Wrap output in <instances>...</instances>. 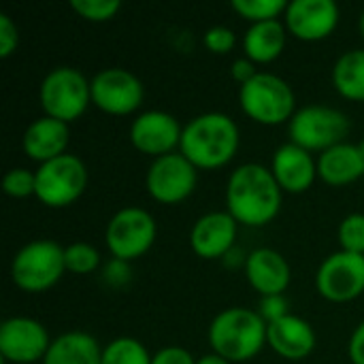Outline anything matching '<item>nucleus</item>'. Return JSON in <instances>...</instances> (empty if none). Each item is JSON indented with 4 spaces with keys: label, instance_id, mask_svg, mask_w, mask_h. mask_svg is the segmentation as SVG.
Wrapping results in <instances>:
<instances>
[{
    "label": "nucleus",
    "instance_id": "nucleus-23",
    "mask_svg": "<svg viewBox=\"0 0 364 364\" xmlns=\"http://www.w3.org/2000/svg\"><path fill=\"white\" fill-rule=\"evenodd\" d=\"M286 36L288 30L279 19L252 23L243 36L245 58H250L254 64H269L277 60L286 47Z\"/></svg>",
    "mask_w": 364,
    "mask_h": 364
},
{
    "label": "nucleus",
    "instance_id": "nucleus-35",
    "mask_svg": "<svg viewBox=\"0 0 364 364\" xmlns=\"http://www.w3.org/2000/svg\"><path fill=\"white\" fill-rule=\"evenodd\" d=\"M230 73H232V79H235L239 85H245L247 81H252V79L258 75V70H256V64H254L250 58L235 60V62H232V68H230Z\"/></svg>",
    "mask_w": 364,
    "mask_h": 364
},
{
    "label": "nucleus",
    "instance_id": "nucleus-28",
    "mask_svg": "<svg viewBox=\"0 0 364 364\" xmlns=\"http://www.w3.org/2000/svg\"><path fill=\"white\" fill-rule=\"evenodd\" d=\"M339 245L343 252L364 256V213H350L339 226Z\"/></svg>",
    "mask_w": 364,
    "mask_h": 364
},
{
    "label": "nucleus",
    "instance_id": "nucleus-26",
    "mask_svg": "<svg viewBox=\"0 0 364 364\" xmlns=\"http://www.w3.org/2000/svg\"><path fill=\"white\" fill-rule=\"evenodd\" d=\"M232 9L252 23L273 21L286 13V0H232Z\"/></svg>",
    "mask_w": 364,
    "mask_h": 364
},
{
    "label": "nucleus",
    "instance_id": "nucleus-34",
    "mask_svg": "<svg viewBox=\"0 0 364 364\" xmlns=\"http://www.w3.org/2000/svg\"><path fill=\"white\" fill-rule=\"evenodd\" d=\"M151 364H196L194 356L183 348H162L154 354Z\"/></svg>",
    "mask_w": 364,
    "mask_h": 364
},
{
    "label": "nucleus",
    "instance_id": "nucleus-31",
    "mask_svg": "<svg viewBox=\"0 0 364 364\" xmlns=\"http://www.w3.org/2000/svg\"><path fill=\"white\" fill-rule=\"evenodd\" d=\"M205 47L211 51V53H218V55H226L235 49L237 45V36L230 28L226 26H213L205 32Z\"/></svg>",
    "mask_w": 364,
    "mask_h": 364
},
{
    "label": "nucleus",
    "instance_id": "nucleus-14",
    "mask_svg": "<svg viewBox=\"0 0 364 364\" xmlns=\"http://www.w3.org/2000/svg\"><path fill=\"white\" fill-rule=\"evenodd\" d=\"M286 30L307 43L324 41L339 23V6L335 0H292L284 13Z\"/></svg>",
    "mask_w": 364,
    "mask_h": 364
},
{
    "label": "nucleus",
    "instance_id": "nucleus-5",
    "mask_svg": "<svg viewBox=\"0 0 364 364\" xmlns=\"http://www.w3.org/2000/svg\"><path fill=\"white\" fill-rule=\"evenodd\" d=\"M243 113L262 126H279L296 113L294 92L286 79L273 73H258L252 81L239 87Z\"/></svg>",
    "mask_w": 364,
    "mask_h": 364
},
{
    "label": "nucleus",
    "instance_id": "nucleus-22",
    "mask_svg": "<svg viewBox=\"0 0 364 364\" xmlns=\"http://www.w3.org/2000/svg\"><path fill=\"white\" fill-rule=\"evenodd\" d=\"M43 364H102V348L87 333H64L51 341Z\"/></svg>",
    "mask_w": 364,
    "mask_h": 364
},
{
    "label": "nucleus",
    "instance_id": "nucleus-4",
    "mask_svg": "<svg viewBox=\"0 0 364 364\" xmlns=\"http://www.w3.org/2000/svg\"><path fill=\"white\" fill-rule=\"evenodd\" d=\"M64 273V247L51 239H36L26 243L11 262L13 284L28 294L47 292L60 282Z\"/></svg>",
    "mask_w": 364,
    "mask_h": 364
},
{
    "label": "nucleus",
    "instance_id": "nucleus-18",
    "mask_svg": "<svg viewBox=\"0 0 364 364\" xmlns=\"http://www.w3.org/2000/svg\"><path fill=\"white\" fill-rule=\"evenodd\" d=\"M245 275H247L250 286L260 296L284 294L292 279L288 260L271 247H258L247 256Z\"/></svg>",
    "mask_w": 364,
    "mask_h": 364
},
{
    "label": "nucleus",
    "instance_id": "nucleus-21",
    "mask_svg": "<svg viewBox=\"0 0 364 364\" xmlns=\"http://www.w3.org/2000/svg\"><path fill=\"white\" fill-rule=\"evenodd\" d=\"M318 177L335 188L350 186L364 177V151L360 145L339 143L318 158Z\"/></svg>",
    "mask_w": 364,
    "mask_h": 364
},
{
    "label": "nucleus",
    "instance_id": "nucleus-36",
    "mask_svg": "<svg viewBox=\"0 0 364 364\" xmlns=\"http://www.w3.org/2000/svg\"><path fill=\"white\" fill-rule=\"evenodd\" d=\"M105 277H107V282L113 284V286H124V284L130 279V267H128V262L115 260V258H113V260L107 264Z\"/></svg>",
    "mask_w": 364,
    "mask_h": 364
},
{
    "label": "nucleus",
    "instance_id": "nucleus-24",
    "mask_svg": "<svg viewBox=\"0 0 364 364\" xmlns=\"http://www.w3.org/2000/svg\"><path fill=\"white\" fill-rule=\"evenodd\" d=\"M333 85L343 98L364 102V49L346 51L335 62Z\"/></svg>",
    "mask_w": 364,
    "mask_h": 364
},
{
    "label": "nucleus",
    "instance_id": "nucleus-2",
    "mask_svg": "<svg viewBox=\"0 0 364 364\" xmlns=\"http://www.w3.org/2000/svg\"><path fill=\"white\" fill-rule=\"evenodd\" d=\"M237 122L226 113H203L183 126L179 151L200 171L226 166L239 151Z\"/></svg>",
    "mask_w": 364,
    "mask_h": 364
},
{
    "label": "nucleus",
    "instance_id": "nucleus-19",
    "mask_svg": "<svg viewBox=\"0 0 364 364\" xmlns=\"http://www.w3.org/2000/svg\"><path fill=\"white\" fill-rule=\"evenodd\" d=\"M68 141H70L68 124L45 115V117L34 119L26 128L21 145H23V151L30 160L45 164L49 160L64 156Z\"/></svg>",
    "mask_w": 364,
    "mask_h": 364
},
{
    "label": "nucleus",
    "instance_id": "nucleus-39",
    "mask_svg": "<svg viewBox=\"0 0 364 364\" xmlns=\"http://www.w3.org/2000/svg\"><path fill=\"white\" fill-rule=\"evenodd\" d=\"M360 34H363V38H364V11H363V17H360Z\"/></svg>",
    "mask_w": 364,
    "mask_h": 364
},
{
    "label": "nucleus",
    "instance_id": "nucleus-6",
    "mask_svg": "<svg viewBox=\"0 0 364 364\" xmlns=\"http://www.w3.org/2000/svg\"><path fill=\"white\" fill-rule=\"evenodd\" d=\"M41 107L47 117L70 124L79 119L92 102V90L85 75L73 66H58L41 83Z\"/></svg>",
    "mask_w": 364,
    "mask_h": 364
},
{
    "label": "nucleus",
    "instance_id": "nucleus-11",
    "mask_svg": "<svg viewBox=\"0 0 364 364\" xmlns=\"http://www.w3.org/2000/svg\"><path fill=\"white\" fill-rule=\"evenodd\" d=\"M316 290L331 303H350L364 292V256L350 252L331 254L316 273Z\"/></svg>",
    "mask_w": 364,
    "mask_h": 364
},
{
    "label": "nucleus",
    "instance_id": "nucleus-13",
    "mask_svg": "<svg viewBox=\"0 0 364 364\" xmlns=\"http://www.w3.org/2000/svg\"><path fill=\"white\" fill-rule=\"evenodd\" d=\"M92 102L109 115H130L143 102L141 79L126 68H105L90 81Z\"/></svg>",
    "mask_w": 364,
    "mask_h": 364
},
{
    "label": "nucleus",
    "instance_id": "nucleus-37",
    "mask_svg": "<svg viewBox=\"0 0 364 364\" xmlns=\"http://www.w3.org/2000/svg\"><path fill=\"white\" fill-rule=\"evenodd\" d=\"M348 356L352 364H364V322L356 326L348 343Z\"/></svg>",
    "mask_w": 364,
    "mask_h": 364
},
{
    "label": "nucleus",
    "instance_id": "nucleus-9",
    "mask_svg": "<svg viewBox=\"0 0 364 364\" xmlns=\"http://www.w3.org/2000/svg\"><path fill=\"white\" fill-rule=\"evenodd\" d=\"M156 232V220L149 211L141 207H124L109 220L105 241L115 260L132 262L151 250Z\"/></svg>",
    "mask_w": 364,
    "mask_h": 364
},
{
    "label": "nucleus",
    "instance_id": "nucleus-8",
    "mask_svg": "<svg viewBox=\"0 0 364 364\" xmlns=\"http://www.w3.org/2000/svg\"><path fill=\"white\" fill-rule=\"evenodd\" d=\"M36 198L51 209H64L81 198L87 188V166L81 158L64 154L55 160L38 164Z\"/></svg>",
    "mask_w": 364,
    "mask_h": 364
},
{
    "label": "nucleus",
    "instance_id": "nucleus-1",
    "mask_svg": "<svg viewBox=\"0 0 364 364\" xmlns=\"http://www.w3.org/2000/svg\"><path fill=\"white\" fill-rule=\"evenodd\" d=\"M226 205L228 213L239 224L260 228L277 218L282 209V188L271 168L247 162L228 177Z\"/></svg>",
    "mask_w": 364,
    "mask_h": 364
},
{
    "label": "nucleus",
    "instance_id": "nucleus-3",
    "mask_svg": "<svg viewBox=\"0 0 364 364\" xmlns=\"http://www.w3.org/2000/svg\"><path fill=\"white\" fill-rule=\"evenodd\" d=\"M209 343L228 363H247L267 343V322L254 309L228 307L209 324Z\"/></svg>",
    "mask_w": 364,
    "mask_h": 364
},
{
    "label": "nucleus",
    "instance_id": "nucleus-17",
    "mask_svg": "<svg viewBox=\"0 0 364 364\" xmlns=\"http://www.w3.org/2000/svg\"><path fill=\"white\" fill-rule=\"evenodd\" d=\"M271 173L282 192L303 194L314 186L318 177V160H314L307 149L294 143H286L273 154Z\"/></svg>",
    "mask_w": 364,
    "mask_h": 364
},
{
    "label": "nucleus",
    "instance_id": "nucleus-7",
    "mask_svg": "<svg viewBox=\"0 0 364 364\" xmlns=\"http://www.w3.org/2000/svg\"><path fill=\"white\" fill-rule=\"evenodd\" d=\"M350 132V119L346 113L324 107V105H309L299 109L288 126L290 143L311 151H326L339 143Z\"/></svg>",
    "mask_w": 364,
    "mask_h": 364
},
{
    "label": "nucleus",
    "instance_id": "nucleus-29",
    "mask_svg": "<svg viewBox=\"0 0 364 364\" xmlns=\"http://www.w3.org/2000/svg\"><path fill=\"white\" fill-rule=\"evenodd\" d=\"M73 11L87 21H109L122 9L119 0H73Z\"/></svg>",
    "mask_w": 364,
    "mask_h": 364
},
{
    "label": "nucleus",
    "instance_id": "nucleus-33",
    "mask_svg": "<svg viewBox=\"0 0 364 364\" xmlns=\"http://www.w3.org/2000/svg\"><path fill=\"white\" fill-rule=\"evenodd\" d=\"M19 45V30L15 21L0 13V58H9Z\"/></svg>",
    "mask_w": 364,
    "mask_h": 364
},
{
    "label": "nucleus",
    "instance_id": "nucleus-32",
    "mask_svg": "<svg viewBox=\"0 0 364 364\" xmlns=\"http://www.w3.org/2000/svg\"><path fill=\"white\" fill-rule=\"evenodd\" d=\"M258 314H260V318H262L267 324H273V322H277V320L290 316V311H288V301L284 299V294H277V296H262Z\"/></svg>",
    "mask_w": 364,
    "mask_h": 364
},
{
    "label": "nucleus",
    "instance_id": "nucleus-10",
    "mask_svg": "<svg viewBox=\"0 0 364 364\" xmlns=\"http://www.w3.org/2000/svg\"><path fill=\"white\" fill-rule=\"evenodd\" d=\"M196 173L198 168L181 151H173L168 156L156 158L149 164L145 177L147 194L156 203L177 205L194 192L198 179Z\"/></svg>",
    "mask_w": 364,
    "mask_h": 364
},
{
    "label": "nucleus",
    "instance_id": "nucleus-15",
    "mask_svg": "<svg viewBox=\"0 0 364 364\" xmlns=\"http://www.w3.org/2000/svg\"><path fill=\"white\" fill-rule=\"evenodd\" d=\"M183 128L166 111H145L130 126V143L145 156L162 158L181 143Z\"/></svg>",
    "mask_w": 364,
    "mask_h": 364
},
{
    "label": "nucleus",
    "instance_id": "nucleus-20",
    "mask_svg": "<svg viewBox=\"0 0 364 364\" xmlns=\"http://www.w3.org/2000/svg\"><path fill=\"white\" fill-rule=\"evenodd\" d=\"M267 343L282 358L303 360L316 348V333L307 320L290 314L273 324H267Z\"/></svg>",
    "mask_w": 364,
    "mask_h": 364
},
{
    "label": "nucleus",
    "instance_id": "nucleus-40",
    "mask_svg": "<svg viewBox=\"0 0 364 364\" xmlns=\"http://www.w3.org/2000/svg\"><path fill=\"white\" fill-rule=\"evenodd\" d=\"M360 147H363V151H364V141H363V143H360Z\"/></svg>",
    "mask_w": 364,
    "mask_h": 364
},
{
    "label": "nucleus",
    "instance_id": "nucleus-38",
    "mask_svg": "<svg viewBox=\"0 0 364 364\" xmlns=\"http://www.w3.org/2000/svg\"><path fill=\"white\" fill-rule=\"evenodd\" d=\"M196 364H232V363H228L226 358H222V356H218V354H207V356L198 358Z\"/></svg>",
    "mask_w": 364,
    "mask_h": 364
},
{
    "label": "nucleus",
    "instance_id": "nucleus-27",
    "mask_svg": "<svg viewBox=\"0 0 364 364\" xmlns=\"http://www.w3.org/2000/svg\"><path fill=\"white\" fill-rule=\"evenodd\" d=\"M64 260H66V271L75 275H87L94 273L100 267V254L94 245L90 243H70L64 247Z\"/></svg>",
    "mask_w": 364,
    "mask_h": 364
},
{
    "label": "nucleus",
    "instance_id": "nucleus-30",
    "mask_svg": "<svg viewBox=\"0 0 364 364\" xmlns=\"http://www.w3.org/2000/svg\"><path fill=\"white\" fill-rule=\"evenodd\" d=\"M2 190L11 198H26L36 194V173L28 168H11L2 179Z\"/></svg>",
    "mask_w": 364,
    "mask_h": 364
},
{
    "label": "nucleus",
    "instance_id": "nucleus-12",
    "mask_svg": "<svg viewBox=\"0 0 364 364\" xmlns=\"http://www.w3.org/2000/svg\"><path fill=\"white\" fill-rule=\"evenodd\" d=\"M47 328L26 316H15L0 326V356L13 364H38L51 348Z\"/></svg>",
    "mask_w": 364,
    "mask_h": 364
},
{
    "label": "nucleus",
    "instance_id": "nucleus-41",
    "mask_svg": "<svg viewBox=\"0 0 364 364\" xmlns=\"http://www.w3.org/2000/svg\"><path fill=\"white\" fill-rule=\"evenodd\" d=\"M38 364H43V363H38Z\"/></svg>",
    "mask_w": 364,
    "mask_h": 364
},
{
    "label": "nucleus",
    "instance_id": "nucleus-25",
    "mask_svg": "<svg viewBox=\"0 0 364 364\" xmlns=\"http://www.w3.org/2000/svg\"><path fill=\"white\" fill-rule=\"evenodd\" d=\"M147 348L132 337H117L102 348V364H151Z\"/></svg>",
    "mask_w": 364,
    "mask_h": 364
},
{
    "label": "nucleus",
    "instance_id": "nucleus-16",
    "mask_svg": "<svg viewBox=\"0 0 364 364\" xmlns=\"http://www.w3.org/2000/svg\"><path fill=\"white\" fill-rule=\"evenodd\" d=\"M239 222L228 211H211L196 220L190 232L192 252L203 260L226 258L235 245Z\"/></svg>",
    "mask_w": 364,
    "mask_h": 364
}]
</instances>
